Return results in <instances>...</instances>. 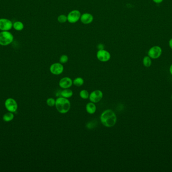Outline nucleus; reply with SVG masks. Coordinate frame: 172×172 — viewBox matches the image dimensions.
Returning <instances> with one entry per match:
<instances>
[{
  "label": "nucleus",
  "instance_id": "nucleus-4",
  "mask_svg": "<svg viewBox=\"0 0 172 172\" xmlns=\"http://www.w3.org/2000/svg\"><path fill=\"white\" fill-rule=\"evenodd\" d=\"M162 52L161 47L158 45H154L149 48L148 55L151 59H157L161 56Z\"/></svg>",
  "mask_w": 172,
  "mask_h": 172
},
{
  "label": "nucleus",
  "instance_id": "nucleus-16",
  "mask_svg": "<svg viewBox=\"0 0 172 172\" xmlns=\"http://www.w3.org/2000/svg\"><path fill=\"white\" fill-rule=\"evenodd\" d=\"M142 63L144 66L148 68L152 64V60L148 56H145L142 60Z\"/></svg>",
  "mask_w": 172,
  "mask_h": 172
},
{
  "label": "nucleus",
  "instance_id": "nucleus-1",
  "mask_svg": "<svg viewBox=\"0 0 172 172\" xmlns=\"http://www.w3.org/2000/svg\"><path fill=\"white\" fill-rule=\"evenodd\" d=\"M100 121L103 125L108 128L114 126L117 122V116L111 109H107L101 114Z\"/></svg>",
  "mask_w": 172,
  "mask_h": 172
},
{
  "label": "nucleus",
  "instance_id": "nucleus-23",
  "mask_svg": "<svg viewBox=\"0 0 172 172\" xmlns=\"http://www.w3.org/2000/svg\"><path fill=\"white\" fill-rule=\"evenodd\" d=\"M164 0H152V1L154 2V3H156V4H161V3L163 2Z\"/></svg>",
  "mask_w": 172,
  "mask_h": 172
},
{
  "label": "nucleus",
  "instance_id": "nucleus-27",
  "mask_svg": "<svg viewBox=\"0 0 172 172\" xmlns=\"http://www.w3.org/2000/svg\"><path fill=\"white\" fill-rule=\"evenodd\" d=\"M171 98H172V96H171Z\"/></svg>",
  "mask_w": 172,
  "mask_h": 172
},
{
  "label": "nucleus",
  "instance_id": "nucleus-13",
  "mask_svg": "<svg viewBox=\"0 0 172 172\" xmlns=\"http://www.w3.org/2000/svg\"><path fill=\"white\" fill-rule=\"evenodd\" d=\"M86 111L90 114H93L96 111V106L95 103L90 102L88 103L86 106Z\"/></svg>",
  "mask_w": 172,
  "mask_h": 172
},
{
  "label": "nucleus",
  "instance_id": "nucleus-12",
  "mask_svg": "<svg viewBox=\"0 0 172 172\" xmlns=\"http://www.w3.org/2000/svg\"><path fill=\"white\" fill-rule=\"evenodd\" d=\"M80 20L83 24H90L91 23H92L93 21L94 17L91 14L84 13L81 15Z\"/></svg>",
  "mask_w": 172,
  "mask_h": 172
},
{
  "label": "nucleus",
  "instance_id": "nucleus-11",
  "mask_svg": "<svg viewBox=\"0 0 172 172\" xmlns=\"http://www.w3.org/2000/svg\"><path fill=\"white\" fill-rule=\"evenodd\" d=\"M72 80L69 77H63L59 81V86L63 89L69 88L72 86Z\"/></svg>",
  "mask_w": 172,
  "mask_h": 172
},
{
  "label": "nucleus",
  "instance_id": "nucleus-15",
  "mask_svg": "<svg viewBox=\"0 0 172 172\" xmlns=\"http://www.w3.org/2000/svg\"><path fill=\"white\" fill-rule=\"evenodd\" d=\"M13 28L16 31H20L23 30L24 28V25L21 21H15L13 24Z\"/></svg>",
  "mask_w": 172,
  "mask_h": 172
},
{
  "label": "nucleus",
  "instance_id": "nucleus-3",
  "mask_svg": "<svg viewBox=\"0 0 172 172\" xmlns=\"http://www.w3.org/2000/svg\"><path fill=\"white\" fill-rule=\"evenodd\" d=\"M13 35L9 31L0 32V45L7 46L10 45L13 41Z\"/></svg>",
  "mask_w": 172,
  "mask_h": 172
},
{
  "label": "nucleus",
  "instance_id": "nucleus-6",
  "mask_svg": "<svg viewBox=\"0 0 172 172\" xmlns=\"http://www.w3.org/2000/svg\"><path fill=\"white\" fill-rule=\"evenodd\" d=\"M81 16V12L78 10H74L67 15L68 21L70 23H75L80 19Z\"/></svg>",
  "mask_w": 172,
  "mask_h": 172
},
{
  "label": "nucleus",
  "instance_id": "nucleus-26",
  "mask_svg": "<svg viewBox=\"0 0 172 172\" xmlns=\"http://www.w3.org/2000/svg\"><path fill=\"white\" fill-rule=\"evenodd\" d=\"M169 71H170V74L172 75V64H171L170 67V68H169Z\"/></svg>",
  "mask_w": 172,
  "mask_h": 172
},
{
  "label": "nucleus",
  "instance_id": "nucleus-9",
  "mask_svg": "<svg viewBox=\"0 0 172 172\" xmlns=\"http://www.w3.org/2000/svg\"><path fill=\"white\" fill-rule=\"evenodd\" d=\"M13 23L7 18H0V30L10 31L13 28Z\"/></svg>",
  "mask_w": 172,
  "mask_h": 172
},
{
  "label": "nucleus",
  "instance_id": "nucleus-19",
  "mask_svg": "<svg viewBox=\"0 0 172 172\" xmlns=\"http://www.w3.org/2000/svg\"><path fill=\"white\" fill-rule=\"evenodd\" d=\"M89 92L87 91L86 90H81L80 92V96L81 98L83 99H84V100H86V99H88V98H89Z\"/></svg>",
  "mask_w": 172,
  "mask_h": 172
},
{
  "label": "nucleus",
  "instance_id": "nucleus-17",
  "mask_svg": "<svg viewBox=\"0 0 172 172\" xmlns=\"http://www.w3.org/2000/svg\"><path fill=\"white\" fill-rule=\"evenodd\" d=\"M14 118V116L13 113L9 112L4 115L3 117V119L5 122H8L12 121L13 120Z\"/></svg>",
  "mask_w": 172,
  "mask_h": 172
},
{
  "label": "nucleus",
  "instance_id": "nucleus-25",
  "mask_svg": "<svg viewBox=\"0 0 172 172\" xmlns=\"http://www.w3.org/2000/svg\"><path fill=\"white\" fill-rule=\"evenodd\" d=\"M169 45L170 48L172 50V38L169 40Z\"/></svg>",
  "mask_w": 172,
  "mask_h": 172
},
{
  "label": "nucleus",
  "instance_id": "nucleus-7",
  "mask_svg": "<svg viewBox=\"0 0 172 172\" xmlns=\"http://www.w3.org/2000/svg\"><path fill=\"white\" fill-rule=\"evenodd\" d=\"M96 56L98 60L102 62H108L111 58L110 53L104 49L98 50Z\"/></svg>",
  "mask_w": 172,
  "mask_h": 172
},
{
  "label": "nucleus",
  "instance_id": "nucleus-2",
  "mask_svg": "<svg viewBox=\"0 0 172 172\" xmlns=\"http://www.w3.org/2000/svg\"><path fill=\"white\" fill-rule=\"evenodd\" d=\"M55 106L59 113L64 114L69 111L71 109V104L70 101L68 98L60 97L56 100Z\"/></svg>",
  "mask_w": 172,
  "mask_h": 172
},
{
  "label": "nucleus",
  "instance_id": "nucleus-5",
  "mask_svg": "<svg viewBox=\"0 0 172 172\" xmlns=\"http://www.w3.org/2000/svg\"><path fill=\"white\" fill-rule=\"evenodd\" d=\"M6 109L9 112L15 113L18 109V104L14 99L12 98H7L5 103Z\"/></svg>",
  "mask_w": 172,
  "mask_h": 172
},
{
  "label": "nucleus",
  "instance_id": "nucleus-24",
  "mask_svg": "<svg viewBox=\"0 0 172 172\" xmlns=\"http://www.w3.org/2000/svg\"><path fill=\"white\" fill-rule=\"evenodd\" d=\"M98 48L99 50L104 49V45H102V44H99V45H98Z\"/></svg>",
  "mask_w": 172,
  "mask_h": 172
},
{
  "label": "nucleus",
  "instance_id": "nucleus-10",
  "mask_svg": "<svg viewBox=\"0 0 172 172\" xmlns=\"http://www.w3.org/2000/svg\"><path fill=\"white\" fill-rule=\"evenodd\" d=\"M49 69L52 74L55 75H59L63 72L64 68L62 64L60 63H55L50 66Z\"/></svg>",
  "mask_w": 172,
  "mask_h": 172
},
{
  "label": "nucleus",
  "instance_id": "nucleus-21",
  "mask_svg": "<svg viewBox=\"0 0 172 172\" xmlns=\"http://www.w3.org/2000/svg\"><path fill=\"white\" fill-rule=\"evenodd\" d=\"M56 101V100H54V98H50L46 100V104L49 107H53V106H55Z\"/></svg>",
  "mask_w": 172,
  "mask_h": 172
},
{
  "label": "nucleus",
  "instance_id": "nucleus-18",
  "mask_svg": "<svg viewBox=\"0 0 172 172\" xmlns=\"http://www.w3.org/2000/svg\"><path fill=\"white\" fill-rule=\"evenodd\" d=\"M72 83L75 86L80 87L84 84V80L81 77H77L74 79V81H72Z\"/></svg>",
  "mask_w": 172,
  "mask_h": 172
},
{
  "label": "nucleus",
  "instance_id": "nucleus-20",
  "mask_svg": "<svg viewBox=\"0 0 172 172\" xmlns=\"http://www.w3.org/2000/svg\"><path fill=\"white\" fill-rule=\"evenodd\" d=\"M57 20L59 23H64L66 22V21H68V17L66 15L61 14V15H59V17H57Z\"/></svg>",
  "mask_w": 172,
  "mask_h": 172
},
{
  "label": "nucleus",
  "instance_id": "nucleus-22",
  "mask_svg": "<svg viewBox=\"0 0 172 172\" xmlns=\"http://www.w3.org/2000/svg\"><path fill=\"white\" fill-rule=\"evenodd\" d=\"M68 61V57L66 55H63L62 56H60L59 58V63L62 64H65L67 63Z\"/></svg>",
  "mask_w": 172,
  "mask_h": 172
},
{
  "label": "nucleus",
  "instance_id": "nucleus-14",
  "mask_svg": "<svg viewBox=\"0 0 172 172\" xmlns=\"http://www.w3.org/2000/svg\"><path fill=\"white\" fill-rule=\"evenodd\" d=\"M72 95H73V92L71 89H69V88L64 89L63 91H62L60 92L61 97L65 98H70L72 97Z\"/></svg>",
  "mask_w": 172,
  "mask_h": 172
},
{
  "label": "nucleus",
  "instance_id": "nucleus-8",
  "mask_svg": "<svg viewBox=\"0 0 172 172\" xmlns=\"http://www.w3.org/2000/svg\"><path fill=\"white\" fill-rule=\"evenodd\" d=\"M103 97L102 91L100 90H95L93 91L89 95V100L91 102L97 103L99 102Z\"/></svg>",
  "mask_w": 172,
  "mask_h": 172
}]
</instances>
